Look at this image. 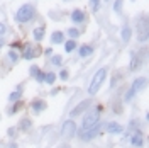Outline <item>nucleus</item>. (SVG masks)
<instances>
[{
    "label": "nucleus",
    "mask_w": 149,
    "mask_h": 148,
    "mask_svg": "<svg viewBox=\"0 0 149 148\" xmlns=\"http://www.w3.org/2000/svg\"><path fill=\"white\" fill-rule=\"evenodd\" d=\"M105 75H107V68H100L97 73L93 75V80H92V83H90V87H88V94H90V95H95V94L98 92L102 82L105 80Z\"/></svg>",
    "instance_id": "nucleus-1"
},
{
    "label": "nucleus",
    "mask_w": 149,
    "mask_h": 148,
    "mask_svg": "<svg viewBox=\"0 0 149 148\" xmlns=\"http://www.w3.org/2000/svg\"><path fill=\"white\" fill-rule=\"evenodd\" d=\"M34 7L31 5V4H26V5H22L20 9L15 12V20L17 22H27V20H31V19L34 17Z\"/></svg>",
    "instance_id": "nucleus-2"
},
{
    "label": "nucleus",
    "mask_w": 149,
    "mask_h": 148,
    "mask_svg": "<svg viewBox=\"0 0 149 148\" xmlns=\"http://www.w3.org/2000/svg\"><path fill=\"white\" fill-rule=\"evenodd\" d=\"M100 123V116H98V111H92L88 112L86 116L83 118V131L92 130L93 126H97Z\"/></svg>",
    "instance_id": "nucleus-3"
},
{
    "label": "nucleus",
    "mask_w": 149,
    "mask_h": 148,
    "mask_svg": "<svg viewBox=\"0 0 149 148\" xmlns=\"http://www.w3.org/2000/svg\"><path fill=\"white\" fill-rule=\"evenodd\" d=\"M137 31H139V41L146 43L148 41V19H146V16L141 17V26H137Z\"/></svg>",
    "instance_id": "nucleus-4"
},
{
    "label": "nucleus",
    "mask_w": 149,
    "mask_h": 148,
    "mask_svg": "<svg viewBox=\"0 0 149 148\" xmlns=\"http://www.w3.org/2000/svg\"><path fill=\"white\" fill-rule=\"evenodd\" d=\"M61 135L63 136H73L76 135V124H74V121H65V124H63V128H61Z\"/></svg>",
    "instance_id": "nucleus-5"
},
{
    "label": "nucleus",
    "mask_w": 149,
    "mask_h": 148,
    "mask_svg": "<svg viewBox=\"0 0 149 148\" xmlns=\"http://www.w3.org/2000/svg\"><path fill=\"white\" fill-rule=\"evenodd\" d=\"M98 133H100V123H98L97 126H93L92 130H86V131H83V133L80 135V140H81V141H88V140L95 138V136H97Z\"/></svg>",
    "instance_id": "nucleus-6"
},
{
    "label": "nucleus",
    "mask_w": 149,
    "mask_h": 148,
    "mask_svg": "<svg viewBox=\"0 0 149 148\" xmlns=\"http://www.w3.org/2000/svg\"><path fill=\"white\" fill-rule=\"evenodd\" d=\"M42 53L41 51V48H37V46H31V44H27V46L24 48V58L26 60H31V58H36V56H39Z\"/></svg>",
    "instance_id": "nucleus-7"
},
{
    "label": "nucleus",
    "mask_w": 149,
    "mask_h": 148,
    "mask_svg": "<svg viewBox=\"0 0 149 148\" xmlns=\"http://www.w3.org/2000/svg\"><path fill=\"white\" fill-rule=\"evenodd\" d=\"M88 106H90V101H83V102H80L76 107H74L73 111L70 112L71 114V118H74V116H78V114H81L83 111H86L88 109Z\"/></svg>",
    "instance_id": "nucleus-8"
},
{
    "label": "nucleus",
    "mask_w": 149,
    "mask_h": 148,
    "mask_svg": "<svg viewBox=\"0 0 149 148\" xmlns=\"http://www.w3.org/2000/svg\"><path fill=\"white\" fill-rule=\"evenodd\" d=\"M144 83H146V78H142V77H141V78H136V80H134V83H132V87H130V92L136 95V94H137L141 89L144 87Z\"/></svg>",
    "instance_id": "nucleus-9"
},
{
    "label": "nucleus",
    "mask_w": 149,
    "mask_h": 148,
    "mask_svg": "<svg viewBox=\"0 0 149 148\" xmlns=\"http://www.w3.org/2000/svg\"><path fill=\"white\" fill-rule=\"evenodd\" d=\"M31 107H32V111L34 112H41L46 109V102L41 101V99H34V101L31 102Z\"/></svg>",
    "instance_id": "nucleus-10"
},
{
    "label": "nucleus",
    "mask_w": 149,
    "mask_h": 148,
    "mask_svg": "<svg viewBox=\"0 0 149 148\" xmlns=\"http://www.w3.org/2000/svg\"><path fill=\"white\" fill-rule=\"evenodd\" d=\"M65 41V34L61 32V31H54L53 34H51V43L53 44H61Z\"/></svg>",
    "instance_id": "nucleus-11"
},
{
    "label": "nucleus",
    "mask_w": 149,
    "mask_h": 148,
    "mask_svg": "<svg viewBox=\"0 0 149 148\" xmlns=\"http://www.w3.org/2000/svg\"><path fill=\"white\" fill-rule=\"evenodd\" d=\"M71 20L76 22V24L83 22V20H85V12H83V10H73V12H71Z\"/></svg>",
    "instance_id": "nucleus-12"
},
{
    "label": "nucleus",
    "mask_w": 149,
    "mask_h": 148,
    "mask_svg": "<svg viewBox=\"0 0 149 148\" xmlns=\"http://www.w3.org/2000/svg\"><path fill=\"white\" fill-rule=\"evenodd\" d=\"M122 128L119 123H110V124H107V131L110 133V135H119V133H122Z\"/></svg>",
    "instance_id": "nucleus-13"
},
{
    "label": "nucleus",
    "mask_w": 149,
    "mask_h": 148,
    "mask_svg": "<svg viewBox=\"0 0 149 148\" xmlns=\"http://www.w3.org/2000/svg\"><path fill=\"white\" fill-rule=\"evenodd\" d=\"M137 68H141V56L137 53H134L132 61H130V70H137Z\"/></svg>",
    "instance_id": "nucleus-14"
},
{
    "label": "nucleus",
    "mask_w": 149,
    "mask_h": 148,
    "mask_svg": "<svg viewBox=\"0 0 149 148\" xmlns=\"http://www.w3.org/2000/svg\"><path fill=\"white\" fill-rule=\"evenodd\" d=\"M44 32H46V27H44V26L36 27L34 29V39H36V41H41V39L44 37Z\"/></svg>",
    "instance_id": "nucleus-15"
},
{
    "label": "nucleus",
    "mask_w": 149,
    "mask_h": 148,
    "mask_svg": "<svg viewBox=\"0 0 149 148\" xmlns=\"http://www.w3.org/2000/svg\"><path fill=\"white\" fill-rule=\"evenodd\" d=\"M93 53V48L90 46V44H83V46L80 48V56L81 58H85V56H90Z\"/></svg>",
    "instance_id": "nucleus-16"
},
{
    "label": "nucleus",
    "mask_w": 149,
    "mask_h": 148,
    "mask_svg": "<svg viewBox=\"0 0 149 148\" xmlns=\"http://www.w3.org/2000/svg\"><path fill=\"white\" fill-rule=\"evenodd\" d=\"M132 145H134L136 148L142 147V136H141V133H136V135L132 136Z\"/></svg>",
    "instance_id": "nucleus-17"
},
{
    "label": "nucleus",
    "mask_w": 149,
    "mask_h": 148,
    "mask_svg": "<svg viewBox=\"0 0 149 148\" xmlns=\"http://www.w3.org/2000/svg\"><path fill=\"white\" fill-rule=\"evenodd\" d=\"M74 48H76V41H74V39H70V41L65 43V51L66 53H71Z\"/></svg>",
    "instance_id": "nucleus-18"
},
{
    "label": "nucleus",
    "mask_w": 149,
    "mask_h": 148,
    "mask_svg": "<svg viewBox=\"0 0 149 148\" xmlns=\"http://www.w3.org/2000/svg\"><path fill=\"white\" fill-rule=\"evenodd\" d=\"M120 36H122V41H124V43H127V41L130 39V29L129 27H124V29H122V32H120Z\"/></svg>",
    "instance_id": "nucleus-19"
},
{
    "label": "nucleus",
    "mask_w": 149,
    "mask_h": 148,
    "mask_svg": "<svg viewBox=\"0 0 149 148\" xmlns=\"http://www.w3.org/2000/svg\"><path fill=\"white\" fill-rule=\"evenodd\" d=\"M54 80H56V75L53 72H49V73L44 75V82L46 83H54Z\"/></svg>",
    "instance_id": "nucleus-20"
},
{
    "label": "nucleus",
    "mask_w": 149,
    "mask_h": 148,
    "mask_svg": "<svg viewBox=\"0 0 149 148\" xmlns=\"http://www.w3.org/2000/svg\"><path fill=\"white\" fill-rule=\"evenodd\" d=\"M68 36L71 37V39H76V37L80 36V31H78V29H74V27H70V29H68Z\"/></svg>",
    "instance_id": "nucleus-21"
},
{
    "label": "nucleus",
    "mask_w": 149,
    "mask_h": 148,
    "mask_svg": "<svg viewBox=\"0 0 149 148\" xmlns=\"http://www.w3.org/2000/svg\"><path fill=\"white\" fill-rule=\"evenodd\" d=\"M113 10H115V12H120L122 10V0H115V4H113Z\"/></svg>",
    "instance_id": "nucleus-22"
},
{
    "label": "nucleus",
    "mask_w": 149,
    "mask_h": 148,
    "mask_svg": "<svg viewBox=\"0 0 149 148\" xmlns=\"http://www.w3.org/2000/svg\"><path fill=\"white\" fill-rule=\"evenodd\" d=\"M9 99L10 101H19V99H20V92H12L9 95Z\"/></svg>",
    "instance_id": "nucleus-23"
},
{
    "label": "nucleus",
    "mask_w": 149,
    "mask_h": 148,
    "mask_svg": "<svg viewBox=\"0 0 149 148\" xmlns=\"http://www.w3.org/2000/svg\"><path fill=\"white\" fill-rule=\"evenodd\" d=\"M92 7H93V12H98V9H100V2H98V0H92Z\"/></svg>",
    "instance_id": "nucleus-24"
},
{
    "label": "nucleus",
    "mask_w": 149,
    "mask_h": 148,
    "mask_svg": "<svg viewBox=\"0 0 149 148\" xmlns=\"http://www.w3.org/2000/svg\"><path fill=\"white\" fill-rule=\"evenodd\" d=\"M29 126H31V121H29V119H22V123H20V128H22V130H27Z\"/></svg>",
    "instance_id": "nucleus-25"
},
{
    "label": "nucleus",
    "mask_w": 149,
    "mask_h": 148,
    "mask_svg": "<svg viewBox=\"0 0 149 148\" xmlns=\"http://www.w3.org/2000/svg\"><path fill=\"white\" fill-rule=\"evenodd\" d=\"M39 72H41V70H39L37 66H31V75H32L34 78H36L37 75H39Z\"/></svg>",
    "instance_id": "nucleus-26"
},
{
    "label": "nucleus",
    "mask_w": 149,
    "mask_h": 148,
    "mask_svg": "<svg viewBox=\"0 0 149 148\" xmlns=\"http://www.w3.org/2000/svg\"><path fill=\"white\" fill-rule=\"evenodd\" d=\"M9 56H10V60H12V61H17V60H19V55L14 51V49H12V51H9Z\"/></svg>",
    "instance_id": "nucleus-27"
},
{
    "label": "nucleus",
    "mask_w": 149,
    "mask_h": 148,
    "mask_svg": "<svg viewBox=\"0 0 149 148\" xmlns=\"http://www.w3.org/2000/svg\"><path fill=\"white\" fill-rule=\"evenodd\" d=\"M20 107H22V102H17V104H15V106H14V107H12V109H10V112H12V114H14V112H17L19 109H20Z\"/></svg>",
    "instance_id": "nucleus-28"
},
{
    "label": "nucleus",
    "mask_w": 149,
    "mask_h": 148,
    "mask_svg": "<svg viewBox=\"0 0 149 148\" xmlns=\"http://www.w3.org/2000/svg\"><path fill=\"white\" fill-rule=\"evenodd\" d=\"M61 60H63L61 56H53V58H51V61H53L54 65H59V63H61Z\"/></svg>",
    "instance_id": "nucleus-29"
},
{
    "label": "nucleus",
    "mask_w": 149,
    "mask_h": 148,
    "mask_svg": "<svg viewBox=\"0 0 149 148\" xmlns=\"http://www.w3.org/2000/svg\"><path fill=\"white\" fill-rule=\"evenodd\" d=\"M44 75H46L44 72H39V75L36 77V80H37V82H44Z\"/></svg>",
    "instance_id": "nucleus-30"
},
{
    "label": "nucleus",
    "mask_w": 149,
    "mask_h": 148,
    "mask_svg": "<svg viewBox=\"0 0 149 148\" xmlns=\"http://www.w3.org/2000/svg\"><path fill=\"white\" fill-rule=\"evenodd\" d=\"M59 77H61V80H66V78H68V72H66V70H63V72L59 73Z\"/></svg>",
    "instance_id": "nucleus-31"
},
{
    "label": "nucleus",
    "mask_w": 149,
    "mask_h": 148,
    "mask_svg": "<svg viewBox=\"0 0 149 148\" xmlns=\"http://www.w3.org/2000/svg\"><path fill=\"white\" fill-rule=\"evenodd\" d=\"M5 31H7V27H5L3 24H0V36H3V32H5Z\"/></svg>",
    "instance_id": "nucleus-32"
},
{
    "label": "nucleus",
    "mask_w": 149,
    "mask_h": 148,
    "mask_svg": "<svg viewBox=\"0 0 149 148\" xmlns=\"http://www.w3.org/2000/svg\"><path fill=\"white\" fill-rule=\"evenodd\" d=\"M12 48H20V43H19V41L17 43H12Z\"/></svg>",
    "instance_id": "nucleus-33"
},
{
    "label": "nucleus",
    "mask_w": 149,
    "mask_h": 148,
    "mask_svg": "<svg viewBox=\"0 0 149 148\" xmlns=\"http://www.w3.org/2000/svg\"><path fill=\"white\" fill-rule=\"evenodd\" d=\"M59 148H70V145H61Z\"/></svg>",
    "instance_id": "nucleus-34"
},
{
    "label": "nucleus",
    "mask_w": 149,
    "mask_h": 148,
    "mask_svg": "<svg viewBox=\"0 0 149 148\" xmlns=\"http://www.w3.org/2000/svg\"><path fill=\"white\" fill-rule=\"evenodd\" d=\"M10 148H17V145H15V143H12V145H10Z\"/></svg>",
    "instance_id": "nucleus-35"
},
{
    "label": "nucleus",
    "mask_w": 149,
    "mask_h": 148,
    "mask_svg": "<svg viewBox=\"0 0 149 148\" xmlns=\"http://www.w3.org/2000/svg\"><path fill=\"white\" fill-rule=\"evenodd\" d=\"M2 44H3V39H0V46H2Z\"/></svg>",
    "instance_id": "nucleus-36"
}]
</instances>
